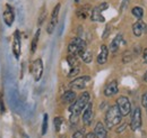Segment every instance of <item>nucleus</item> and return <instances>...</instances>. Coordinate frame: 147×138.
Instances as JSON below:
<instances>
[{
    "label": "nucleus",
    "mask_w": 147,
    "mask_h": 138,
    "mask_svg": "<svg viewBox=\"0 0 147 138\" xmlns=\"http://www.w3.org/2000/svg\"><path fill=\"white\" fill-rule=\"evenodd\" d=\"M90 93L88 92H83L78 99L75 100L70 108H69V111H70V122L71 123H76L78 120V116L80 115V112L85 109V107L90 104Z\"/></svg>",
    "instance_id": "nucleus-1"
},
{
    "label": "nucleus",
    "mask_w": 147,
    "mask_h": 138,
    "mask_svg": "<svg viewBox=\"0 0 147 138\" xmlns=\"http://www.w3.org/2000/svg\"><path fill=\"white\" fill-rule=\"evenodd\" d=\"M122 113L120 112L118 105H112L109 108V110L105 113V125L108 128H113L114 126H118L122 120Z\"/></svg>",
    "instance_id": "nucleus-2"
},
{
    "label": "nucleus",
    "mask_w": 147,
    "mask_h": 138,
    "mask_svg": "<svg viewBox=\"0 0 147 138\" xmlns=\"http://www.w3.org/2000/svg\"><path fill=\"white\" fill-rule=\"evenodd\" d=\"M85 50H86V43L82 38H79V37L74 38L73 40L69 43V45H68V52H69V54L75 55V56L80 55Z\"/></svg>",
    "instance_id": "nucleus-3"
},
{
    "label": "nucleus",
    "mask_w": 147,
    "mask_h": 138,
    "mask_svg": "<svg viewBox=\"0 0 147 138\" xmlns=\"http://www.w3.org/2000/svg\"><path fill=\"white\" fill-rule=\"evenodd\" d=\"M130 127L132 130H138L142 127V110L140 108H135L131 113V120H130Z\"/></svg>",
    "instance_id": "nucleus-4"
},
{
    "label": "nucleus",
    "mask_w": 147,
    "mask_h": 138,
    "mask_svg": "<svg viewBox=\"0 0 147 138\" xmlns=\"http://www.w3.org/2000/svg\"><path fill=\"white\" fill-rule=\"evenodd\" d=\"M117 105H118L120 112L122 113V116H127L129 112H130V110H131L130 101H129L128 98L125 97V96H121V97L118 98V100H117Z\"/></svg>",
    "instance_id": "nucleus-5"
},
{
    "label": "nucleus",
    "mask_w": 147,
    "mask_h": 138,
    "mask_svg": "<svg viewBox=\"0 0 147 138\" xmlns=\"http://www.w3.org/2000/svg\"><path fill=\"white\" fill-rule=\"evenodd\" d=\"M59 11H60V3H58L53 8L52 10V14H51V18H50V23H49V26L47 28V32L48 34H52L53 31H55V26L58 24V16H59Z\"/></svg>",
    "instance_id": "nucleus-6"
},
{
    "label": "nucleus",
    "mask_w": 147,
    "mask_h": 138,
    "mask_svg": "<svg viewBox=\"0 0 147 138\" xmlns=\"http://www.w3.org/2000/svg\"><path fill=\"white\" fill-rule=\"evenodd\" d=\"M90 81H91V78L87 76V75L77 78V79H75L74 81L70 82V88L74 89V90H83V89H85V86L88 84Z\"/></svg>",
    "instance_id": "nucleus-7"
},
{
    "label": "nucleus",
    "mask_w": 147,
    "mask_h": 138,
    "mask_svg": "<svg viewBox=\"0 0 147 138\" xmlns=\"http://www.w3.org/2000/svg\"><path fill=\"white\" fill-rule=\"evenodd\" d=\"M32 74L34 76V80L35 81H40L41 78H42V74H43V62L41 58H37L33 62V65H32Z\"/></svg>",
    "instance_id": "nucleus-8"
},
{
    "label": "nucleus",
    "mask_w": 147,
    "mask_h": 138,
    "mask_svg": "<svg viewBox=\"0 0 147 138\" xmlns=\"http://www.w3.org/2000/svg\"><path fill=\"white\" fill-rule=\"evenodd\" d=\"M2 17H3L5 24H6L8 27H10V26L13 25V23H14V20H15V14H14L13 8H11L9 5L6 6V9H5V11H3Z\"/></svg>",
    "instance_id": "nucleus-9"
},
{
    "label": "nucleus",
    "mask_w": 147,
    "mask_h": 138,
    "mask_svg": "<svg viewBox=\"0 0 147 138\" xmlns=\"http://www.w3.org/2000/svg\"><path fill=\"white\" fill-rule=\"evenodd\" d=\"M20 50H22L20 36H19L18 31H16L15 35H14V42H13V53H14L16 58H19V56H20Z\"/></svg>",
    "instance_id": "nucleus-10"
},
{
    "label": "nucleus",
    "mask_w": 147,
    "mask_h": 138,
    "mask_svg": "<svg viewBox=\"0 0 147 138\" xmlns=\"http://www.w3.org/2000/svg\"><path fill=\"white\" fill-rule=\"evenodd\" d=\"M145 31H146V24H145L144 21H142V19H139L138 21H136V23L132 25L134 35L137 36V37H140Z\"/></svg>",
    "instance_id": "nucleus-11"
},
{
    "label": "nucleus",
    "mask_w": 147,
    "mask_h": 138,
    "mask_svg": "<svg viewBox=\"0 0 147 138\" xmlns=\"http://www.w3.org/2000/svg\"><path fill=\"white\" fill-rule=\"evenodd\" d=\"M93 118V108H92V104H88L85 109H84V113H83V122L85 126H88L92 121Z\"/></svg>",
    "instance_id": "nucleus-12"
},
{
    "label": "nucleus",
    "mask_w": 147,
    "mask_h": 138,
    "mask_svg": "<svg viewBox=\"0 0 147 138\" xmlns=\"http://www.w3.org/2000/svg\"><path fill=\"white\" fill-rule=\"evenodd\" d=\"M94 135L96 138H108L107 128L102 122H97L94 129Z\"/></svg>",
    "instance_id": "nucleus-13"
},
{
    "label": "nucleus",
    "mask_w": 147,
    "mask_h": 138,
    "mask_svg": "<svg viewBox=\"0 0 147 138\" xmlns=\"http://www.w3.org/2000/svg\"><path fill=\"white\" fill-rule=\"evenodd\" d=\"M118 82L115 81V80H113V81H111L110 83L108 84V86H105V89H104V94L107 96V97H112V96H114L115 93H118Z\"/></svg>",
    "instance_id": "nucleus-14"
},
{
    "label": "nucleus",
    "mask_w": 147,
    "mask_h": 138,
    "mask_svg": "<svg viewBox=\"0 0 147 138\" xmlns=\"http://www.w3.org/2000/svg\"><path fill=\"white\" fill-rule=\"evenodd\" d=\"M108 56H109V48L107 47V45H102L101 46V51L97 56V63L98 64H105L108 61Z\"/></svg>",
    "instance_id": "nucleus-15"
},
{
    "label": "nucleus",
    "mask_w": 147,
    "mask_h": 138,
    "mask_svg": "<svg viewBox=\"0 0 147 138\" xmlns=\"http://www.w3.org/2000/svg\"><path fill=\"white\" fill-rule=\"evenodd\" d=\"M125 44V40H123V38H122V35H118L113 40H112V43H111V46H110V50L112 53L117 52L118 50H119V47L121 46V45H123Z\"/></svg>",
    "instance_id": "nucleus-16"
},
{
    "label": "nucleus",
    "mask_w": 147,
    "mask_h": 138,
    "mask_svg": "<svg viewBox=\"0 0 147 138\" xmlns=\"http://www.w3.org/2000/svg\"><path fill=\"white\" fill-rule=\"evenodd\" d=\"M61 99H62L63 104H74L75 100H76V93L74 91H67V92L63 93Z\"/></svg>",
    "instance_id": "nucleus-17"
},
{
    "label": "nucleus",
    "mask_w": 147,
    "mask_h": 138,
    "mask_svg": "<svg viewBox=\"0 0 147 138\" xmlns=\"http://www.w3.org/2000/svg\"><path fill=\"white\" fill-rule=\"evenodd\" d=\"M102 10L100 9V7H95L94 9L92 10V15H91V17H92V20L94 21H100V23H103L104 21V17L102 16Z\"/></svg>",
    "instance_id": "nucleus-18"
},
{
    "label": "nucleus",
    "mask_w": 147,
    "mask_h": 138,
    "mask_svg": "<svg viewBox=\"0 0 147 138\" xmlns=\"http://www.w3.org/2000/svg\"><path fill=\"white\" fill-rule=\"evenodd\" d=\"M80 57L83 58V61L85 62V63H91L93 60V55L91 51H88V50H85L84 52L80 54Z\"/></svg>",
    "instance_id": "nucleus-19"
},
{
    "label": "nucleus",
    "mask_w": 147,
    "mask_h": 138,
    "mask_svg": "<svg viewBox=\"0 0 147 138\" xmlns=\"http://www.w3.org/2000/svg\"><path fill=\"white\" fill-rule=\"evenodd\" d=\"M131 13H132V15L137 18L138 20L142 19L143 16H144V9L140 8V7H134L132 10H131Z\"/></svg>",
    "instance_id": "nucleus-20"
},
{
    "label": "nucleus",
    "mask_w": 147,
    "mask_h": 138,
    "mask_svg": "<svg viewBox=\"0 0 147 138\" xmlns=\"http://www.w3.org/2000/svg\"><path fill=\"white\" fill-rule=\"evenodd\" d=\"M38 37H40V29H37V32L34 35V38L32 40V44H31V52L35 53L37 47V43H38Z\"/></svg>",
    "instance_id": "nucleus-21"
},
{
    "label": "nucleus",
    "mask_w": 147,
    "mask_h": 138,
    "mask_svg": "<svg viewBox=\"0 0 147 138\" xmlns=\"http://www.w3.org/2000/svg\"><path fill=\"white\" fill-rule=\"evenodd\" d=\"M67 62L69 63V65H70L71 68H74V66H77V56L69 54V56L67 57Z\"/></svg>",
    "instance_id": "nucleus-22"
},
{
    "label": "nucleus",
    "mask_w": 147,
    "mask_h": 138,
    "mask_svg": "<svg viewBox=\"0 0 147 138\" xmlns=\"http://www.w3.org/2000/svg\"><path fill=\"white\" fill-rule=\"evenodd\" d=\"M48 130V115L45 113L43 116V122H42V135H45Z\"/></svg>",
    "instance_id": "nucleus-23"
},
{
    "label": "nucleus",
    "mask_w": 147,
    "mask_h": 138,
    "mask_svg": "<svg viewBox=\"0 0 147 138\" xmlns=\"http://www.w3.org/2000/svg\"><path fill=\"white\" fill-rule=\"evenodd\" d=\"M53 122H55V131H59L60 128H61V125H62V118H61V117H55Z\"/></svg>",
    "instance_id": "nucleus-24"
},
{
    "label": "nucleus",
    "mask_w": 147,
    "mask_h": 138,
    "mask_svg": "<svg viewBox=\"0 0 147 138\" xmlns=\"http://www.w3.org/2000/svg\"><path fill=\"white\" fill-rule=\"evenodd\" d=\"M79 66H74V68H71V70H70V73L68 74V76L69 78H71V76H75L76 74H78L79 73Z\"/></svg>",
    "instance_id": "nucleus-25"
},
{
    "label": "nucleus",
    "mask_w": 147,
    "mask_h": 138,
    "mask_svg": "<svg viewBox=\"0 0 147 138\" xmlns=\"http://www.w3.org/2000/svg\"><path fill=\"white\" fill-rule=\"evenodd\" d=\"M0 112L3 113L5 112V104H3V98H2V94L0 93Z\"/></svg>",
    "instance_id": "nucleus-26"
},
{
    "label": "nucleus",
    "mask_w": 147,
    "mask_h": 138,
    "mask_svg": "<svg viewBox=\"0 0 147 138\" xmlns=\"http://www.w3.org/2000/svg\"><path fill=\"white\" fill-rule=\"evenodd\" d=\"M142 104H143V107L147 108V92H145L142 97Z\"/></svg>",
    "instance_id": "nucleus-27"
},
{
    "label": "nucleus",
    "mask_w": 147,
    "mask_h": 138,
    "mask_svg": "<svg viewBox=\"0 0 147 138\" xmlns=\"http://www.w3.org/2000/svg\"><path fill=\"white\" fill-rule=\"evenodd\" d=\"M73 138H84V135H83L82 131H76V133L74 134Z\"/></svg>",
    "instance_id": "nucleus-28"
},
{
    "label": "nucleus",
    "mask_w": 147,
    "mask_h": 138,
    "mask_svg": "<svg viewBox=\"0 0 147 138\" xmlns=\"http://www.w3.org/2000/svg\"><path fill=\"white\" fill-rule=\"evenodd\" d=\"M126 127H127V125H126V123H123V125H121V127H120V128H118V129H117V131H118V133H122V131L126 129Z\"/></svg>",
    "instance_id": "nucleus-29"
},
{
    "label": "nucleus",
    "mask_w": 147,
    "mask_h": 138,
    "mask_svg": "<svg viewBox=\"0 0 147 138\" xmlns=\"http://www.w3.org/2000/svg\"><path fill=\"white\" fill-rule=\"evenodd\" d=\"M143 57H144V61H145V63L147 64V48L144 50V53H143Z\"/></svg>",
    "instance_id": "nucleus-30"
},
{
    "label": "nucleus",
    "mask_w": 147,
    "mask_h": 138,
    "mask_svg": "<svg viewBox=\"0 0 147 138\" xmlns=\"http://www.w3.org/2000/svg\"><path fill=\"white\" fill-rule=\"evenodd\" d=\"M109 31H110V28H109V26L107 27V29H105V32H104V34H103V38H107L108 37V35H109Z\"/></svg>",
    "instance_id": "nucleus-31"
},
{
    "label": "nucleus",
    "mask_w": 147,
    "mask_h": 138,
    "mask_svg": "<svg viewBox=\"0 0 147 138\" xmlns=\"http://www.w3.org/2000/svg\"><path fill=\"white\" fill-rule=\"evenodd\" d=\"M86 138H96V137H95L94 133H90V134H87V135H86Z\"/></svg>",
    "instance_id": "nucleus-32"
},
{
    "label": "nucleus",
    "mask_w": 147,
    "mask_h": 138,
    "mask_svg": "<svg viewBox=\"0 0 147 138\" xmlns=\"http://www.w3.org/2000/svg\"><path fill=\"white\" fill-rule=\"evenodd\" d=\"M144 81L147 82V71H146V73H145V75H144Z\"/></svg>",
    "instance_id": "nucleus-33"
},
{
    "label": "nucleus",
    "mask_w": 147,
    "mask_h": 138,
    "mask_svg": "<svg viewBox=\"0 0 147 138\" xmlns=\"http://www.w3.org/2000/svg\"><path fill=\"white\" fill-rule=\"evenodd\" d=\"M146 32H147V25H146Z\"/></svg>",
    "instance_id": "nucleus-34"
},
{
    "label": "nucleus",
    "mask_w": 147,
    "mask_h": 138,
    "mask_svg": "<svg viewBox=\"0 0 147 138\" xmlns=\"http://www.w3.org/2000/svg\"><path fill=\"white\" fill-rule=\"evenodd\" d=\"M146 109H147V108H146Z\"/></svg>",
    "instance_id": "nucleus-35"
}]
</instances>
